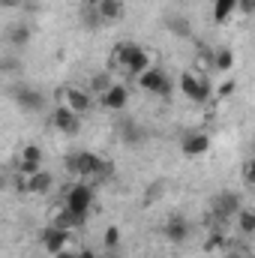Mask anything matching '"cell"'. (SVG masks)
Segmentation results:
<instances>
[{"label":"cell","instance_id":"6da1fadb","mask_svg":"<svg viewBox=\"0 0 255 258\" xmlns=\"http://www.w3.org/2000/svg\"><path fill=\"white\" fill-rule=\"evenodd\" d=\"M66 210H72V213H78V216H87L90 213V207H93V186H87V183H72V186H66V198H63Z\"/></svg>","mask_w":255,"mask_h":258},{"label":"cell","instance_id":"7a4b0ae2","mask_svg":"<svg viewBox=\"0 0 255 258\" xmlns=\"http://www.w3.org/2000/svg\"><path fill=\"white\" fill-rule=\"evenodd\" d=\"M66 168H69L72 174H78V177H96L99 168H102V159H99L96 153L81 150V153H69V156H66Z\"/></svg>","mask_w":255,"mask_h":258},{"label":"cell","instance_id":"3957f363","mask_svg":"<svg viewBox=\"0 0 255 258\" xmlns=\"http://www.w3.org/2000/svg\"><path fill=\"white\" fill-rule=\"evenodd\" d=\"M180 90L189 96L192 102H207L210 99V81L207 78H198L192 72H183L180 75Z\"/></svg>","mask_w":255,"mask_h":258},{"label":"cell","instance_id":"277c9868","mask_svg":"<svg viewBox=\"0 0 255 258\" xmlns=\"http://www.w3.org/2000/svg\"><path fill=\"white\" fill-rule=\"evenodd\" d=\"M138 84H141V90L159 93V96H168V90H171V81H168V75L162 69H144L138 75Z\"/></svg>","mask_w":255,"mask_h":258},{"label":"cell","instance_id":"5b68a950","mask_svg":"<svg viewBox=\"0 0 255 258\" xmlns=\"http://www.w3.org/2000/svg\"><path fill=\"white\" fill-rule=\"evenodd\" d=\"M60 102H63L69 111H75L78 117H81V114H87V111L93 108L90 93H87V90H78V87H66V90H60Z\"/></svg>","mask_w":255,"mask_h":258},{"label":"cell","instance_id":"8992f818","mask_svg":"<svg viewBox=\"0 0 255 258\" xmlns=\"http://www.w3.org/2000/svg\"><path fill=\"white\" fill-rule=\"evenodd\" d=\"M237 210H240V195L237 192H219L213 198V216L219 222H228Z\"/></svg>","mask_w":255,"mask_h":258},{"label":"cell","instance_id":"52a82bcc","mask_svg":"<svg viewBox=\"0 0 255 258\" xmlns=\"http://www.w3.org/2000/svg\"><path fill=\"white\" fill-rule=\"evenodd\" d=\"M123 66H126L129 72L138 78L144 69H150V54L141 48V45H135V42H126V54H123Z\"/></svg>","mask_w":255,"mask_h":258},{"label":"cell","instance_id":"ba28073f","mask_svg":"<svg viewBox=\"0 0 255 258\" xmlns=\"http://www.w3.org/2000/svg\"><path fill=\"white\" fill-rule=\"evenodd\" d=\"M39 240H42V246L54 255V252H60V249L69 246V231L57 228V225H45V228H42V234H39Z\"/></svg>","mask_w":255,"mask_h":258},{"label":"cell","instance_id":"9c48e42d","mask_svg":"<svg viewBox=\"0 0 255 258\" xmlns=\"http://www.w3.org/2000/svg\"><path fill=\"white\" fill-rule=\"evenodd\" d=\"M51 123H54V129H60L66 135H75V132L81 129V117H78L75 111H69L66 105H57L54 114H51Z\"/></svg>","mask_w":255,"mask_h":258},{"label":"cell","instance_id":"30bf717a","mask_svg":"<svg viewBox=\"0 0 255 258\" xmlns=\"http://www.w3.org/2000/svg\"><path fill=\"white\" fill-rule=\"evenodd\" d=\"M180 147H183L186 156H204V153L210 150V135H204V132H189V135L180 141Z\"/></svg>","mask_w":255,"mask_h":258},{"label":"cell","instance_id":"8fae6325","mask_svg":"<svg viewBox=\"0 0 255 258\" xmlns=\"http://www.w3.org/2000/svg\"><path fill=\"white\" fill-rule=\"evenodd\" d=\"M12 93H15V102H18L24 111H39L42 102H45V96H42L39 90H30V87H15Z\"/></svg>","mask_w":255,"mask_h":258},{"label":"cell","instance_id":"7c38bea8","mask_svg":"<svg viewBox=\"0 0 255 258\" xmlns=\"http://www.w3.org/2000/svg\"><path fill=\"white\" fill-rule=\"evenodd\" d=\"M162 234H165L171 243H183V240L189 237V222H186L183 216H171V219L162 225Z\"/></svg>","mask_w":255,"mask_h":258},{"label":"cell","instance_id":"4fadbf2b","mask_svg":"<svg viewBox=\"0 0 255 258\" xmlns=\"http://www.w3.org/2000/svg\"><path fill=\"white\" fill-rule=\"evenodd\" d=\"M51 186H54V174H48V171H36V174H30L27 177V186H24V192L30 195H48L51 192Z\"/></svg>","mask_w":255,"mask_h":258},{"label":"cell","instance_id":"5bb4252c","mask_svg":"<svg viewBox=\"0 0 255 258\" xmlns=\"http://www.w3.org/2000/svg\"><path fill=\"white\" fill-rule=\"evenodd\" d=\"M126 102H129V90L123 84H111V87L102 93V105H105L108 111H120Z\"/></svg>","mask_w":255,"mask_h":258},{"label":"cell","instance_id":"9a60e30c","mask_svg":"<svg viewBox=\"0 0 255 258\" xmlns=\"http://www.w3.org/2000/svg\"><path fill=\"white\" fill-rule=\"evenodd\" d=\"M96 12H99L102 24L120 21V18H123V0H99V3H96Z\"/></svg>","mask_w":255,"mask_h":258},{"label":"cell","instance_id":"2e32d148","mask_svg":"<svg viewBox=\"0 0 255 258\" xmlns=\"http://www.w3.org/2000/svg\"><path fill=\"white\" fill-rule=\"evenodd\" d=\"M87 222V216H78V213H72V210H60L57 216H54V222L51 225H57V228H63V231H72V228H81Z\"/></svg>","mask_w":255,"mask_h":258},{"label":"cell","instance_id":"e0dca14e","mask_svg":"<svg viewBox=\"0 0 255 258\" xmlns=\"http://www.w3.org/2000/svg\"><path fill=\"white\" fill-rule=\"evenodd\" d=\"M234 9H237V0H216V3H213V21H216V24L228 21Z\"/></svg>","mask_w":255,"mask_h":258},{"label":"cell","instance_id":"ac0fdd59","mask_svg":"<svg viewBox=\"0 0 255 258\" xmlns=\"http://www.w3.org/2000/svg\"><path fill=\"white\" fill-rule=\"evenodd\" d=\"M234 216H237V228H240V234H246V237H249V234H255V213H252V210L240 207Z\"/></svg>","mask_w":255,"mask_h":258},{"label":"cell","instance_id":"d6986e66","mask_svg":"<svg viewBox=\"0 0 255 258\" xmlns=\"http://www.w3.org/2000/svg\"><path fill=\"white\" fill-rule=\"evenodd\" d=\"M213 66L222 69V72H228V69L234 66V54H231V48H219V51H213Z\"/></svg>","mask_w":255,"mask_h":258},{"label":"cell","instance_id":"ffe728a7","mask_svg":"<svg viewBox=\"0 0 255 258\" xmlns=\"http://www.w3.org/2000/svg\"><path fill=\"white\" fill-rule=\"evenodd\" d=\"M111 84H114V78H111L108 72H99V75H93V78H90V90H96V93H105Z\"/></svg>","mask_w":255,"mask_h":258},{"label":"cell","instance_id":"44dd1931","mask_svg":"<svg viewBox=\"0 0 255 258\" xmlns=\"http://www.w3.org/2000/svg\"><path fill=\"white\" fill-rule=\"evenodd\" d=\"M102 243H105V249L111 252V249H117V243H120V228L117 225H108L105 228V234H102Z\"/></svg>","mask_w":255,"mask_h":258},{"label":"cell","instance_id":"7402d4cb","mask_svg":"<svg viewBox=\"0 0 255 258\" xmlns=\"http://www.w3.org/2000/svg\"><path fill=\"white\" fill-rule=\"evenodd\" d=\"M81 21L90 27V30H96L99 24H102V18H99V12H96V6H84V15H81Z\"/></svg>","mask_w":255,"mask_h":258},{"label":"cell","instance_id":"603a6c76","mask_svg":"<svg viewBox=\"0 0 255 258\" xmlns=\"http://www.w3.org/2000/svg\"><path fill=\"white\" fill-rule=\"evenodd\" d=\"M27 39H30V30H27L24 24H18V27L9 30V42H12V45H24Z\"/></svg>","mask_w":255,"mask_h":258},{"label":"cell","instance_id":"cb8c5ba5","mask_svg":"<svg viewBox=\"0 0 255 258\" xmlns=\"http://www.w3.org/2000/svg\"><path fill=\"white\" fill-rule=\"evenodd\" d=\"M21 162H33V165H39V162H42V150H39L36 144H27V147L21 150Z\"/></svg>","mask_w":255,"mask_h":258},{"label":"cell","instance_id":"d4e9b609","mask_svg":"<svg viewBox=\"0 0 255 258\" xmlns=\"http://www.w3.org/2000/svg\"><path fill=\"white\" fill-rule=\"evenodd\" d=\"M168 27L174 30V36H189V21L186 18H168Z\"/></svg>","mask_w":255,"mask_h":258},{"label":"cell","instance_id":"484cf974","mask_svg":"<svg viewBox=\"0 0 255 258\" xmlns=\"http://www.w3.org/2000/svg\"><path fill=\"white\" fill-rule=\"evenodd\" d=\"M123 54H126V42L111 48V66H123Z\"/></svg>","mask_w":255,"mask_h":258},{"label":"cell","instance_id":"4316f807","mask_svg":"<svg viewBox=\"0 0 255 258\" xmlns=\"http://www.w3.org/2000/svg\"><path fill=\"white\" fill-rule=\"evenodd\" d=\"M123 138H126L129 144H132V141H141V132H138V126H135V123H123Z\"/></svg>","mask_w":255,"mask_h":258},{"label":"cell","instance_id":"83f0119b","mask_svg":"<svg viewBox=\"0 0 255 258\" xmlns=\"http://www.w3.org/2000/svg\"><path fill=\"white\" fill-rule=\"evenodd\" d=\"M156 195H162V183H153V186H150V192H147V198H144V204H153Z\"/></svg>","mask_w":255,"mask_h":258},{"label":"cell","instance_id":"f1b7e54d","mask_svg":"<svg viewBox=\"0 0 255 258\" xmlns=\"http://www.w3.org/2000/svg\"><path fill=\"white\" fill-rule=\"evenodd\" d=\"M255 168H252V162H246V165H243V183H246V186H249V183H252L255 177Z\"/></svg>","mask_w":255,"mask_h":258},{"label":"cell","instance_id":"f546056e","mask_svg":"<svg viewBox=\"0 0 255 258\" xmlns=\"http://www.w3.org/2000/svg\"><path fill=\"white\" fill-rule=\"evenodd\" d=\"M0 6H3V9H21L24 0H0Z\"/></svg>","mask_w":255,"mask_h":258},{"label":"cell","instance_id":"4dcf8cb0","mask_svg":"<svg viewBox=\"0 0 255 258\" xmlns=\"http://www.w3.org/2000/svg\"><path fill=\"white\" fill-rule=\"evenodd\" d=\"M219 93H222V96H228V93H234V81H225V84L219 87Z\"/></svg>","mask_w":255,"mask_h":258},{"label":"cell","instance_id":"1f68e13d","mask_svg":"<svg viewBox=\"0 0 255 258\" xmlns=\"http://www.w3.org/2000/svg\"><path fill=\"white\" fill-rule=\"evenodd\" d=\"M75 258H99L93 249H81V252H75Z\"/></svg>","mask_w":255,"mask_h":258},{"label":"cell","instance_id":"d6a6232c","mask_svg":"<svg viewBox=\"0 0 255 258\" xmlns=\"http://www.w3.org/2000/svg\"><path fill=\"white\" fill-rule=\"evenodd\" d=\"M54 258H75V252L66 246V249H60V252H54Z\"/></svg>","mask_w":255,"mask_h":258},{"label":"cell","instance_id":"836d02e7","mask_svg":"<svg viewBox=\"0 0 255 258\" xmlns=\"http://www.w3.org/2000/svg\"><path fill=\"white\" fill-rule=\"evenodd\" d=\"M228 258H252V255H246V252H231Z\"/></svg>","mask_w":255,"mask_h":258},{"label":"cell","instance_id":"e575fe53","mask_svg":"<svg viewBox=\"0 0 255 258\" xmlns=\"http://www.w3.org/2000/svg\"><path fill=\"white\" fill-rule=\"evenodd\" d=\"M96 3H99V0H84V6H96Z\"/></svg>","mask_w":255,"mask_h":258},{"label":"cell","instance_id":"d590c367","mask_svg":"<svg viewBox=\"0 0 255 258\" xmlns=\"http://www.w3.org/2000/svg\"><path fill=\"white\" fill-rule=\"evenodd\" d=\"M3 186H6V177H3V174H0V189H3Z\"/></svg>","mask_w":255,"mask_h":258}]
</instances>
